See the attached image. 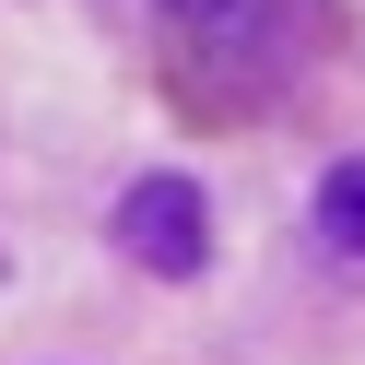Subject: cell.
I'll return each instance as SVG.
<instances>
[{"instance_id": "cell-3", "label": "cell", "mask_w": 365, "mask_h": 365, "mask_svg": "<svg viewBox=\"0 0 365 365\" xmlns=\"http://www.w3.org/2000/svg\"><path fill=\"white\" fill-rule=\"evenodd\" d=\"M236 12H259V0H165V24H200V36L236 24Z\"/></svg>"}, {"instance_id": "cell-2", "label": "cell", "mask_w": 365, "mask_h": 365, "mask_svg": "<svg viewBox=\"0 0 365 365\" xmlns=\"http://www.w3.org/2000/svg\"><path fill=\"white\" fill-rule=\"evenodd\" d=\"M318 236H330L341 259H365V153H341V165L318 177Z\"/></svg>"}, {"instance_id": "cell-1", "label": "cell", "mask_w": 365, "mask_h": 365, "mask_svg": "<svg viewBox=\"0 0 365 365\" xmlns=\"http://www.w3.org/2000/svg\"><path fill=\"white\" fill-rule=\"evenodd\" d=\"M106 236H118L153 283H200V259H212V200H200V177L153 165V177H130V189H118Z\"/></svg>"}]
</instances>
